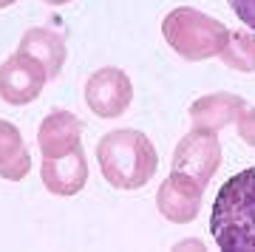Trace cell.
<instances>
[{"label": "cell", "mask_w": 255, "mask_h": 252, "mask_svg": "<svg viewBox=\"0 0 255 252\" xmlns=\"http://www.w3.org/2000/svg\"><path fill=\"white\" fill-rule=\"evenodd\" d=\"M97 162L111 187L142 190L159 170V153L142 130L119 127L111 130L97 144Z\"/></svg>", "instance_id": "7a4b0ae2"}, {"label": "cell", "mask_w": 255, "mask_h": 252, "mask_svg": "<svg viewBox=\"0 0 255 252\" xmlns=\"http://www.w3.org/2000/svg\"><path fill=\"white\" fill-rule=\"evenodd\" d=\"M162 34L179 57L190 60V63H201V60L221 54V48L230 37V28L204 11L179 6L170 14H164Z\"/></svg>", "instance_id": "3957f363"}, {"label": "cell", "mask_w": 255, "mask_h": 252, "mask_svg": "<svg viewBox=\"0 0 255 252\" xmlns=\"http://www.w3.org/2000/svg\"><path fill=\"white\" fill-rule=\"evenodd\" d=\"M227 3L233 9V14L255 31V0H227Z\"/></svg>", "instance_id": "9a60e30c"}, {"label": "cell", "mask_w": 255, "mask_h": 252, "mask_svg": "<svg viewBox=\"0 0 255 252\" xmlns=\"http://www.w3.org/2000/svg\"><path fill=\"white\" fill-rule=\"evenodd\" d=\"M219 57L233 71L255 74V34L253 31H230Z\"/></svg>", "instance_id": "4fadbf2b"}, {"label": "cell", "mask_w": 255, "mask_h": 252, "mask_svg": "<svg viewBox=\"0 0 255 252\" xmlns=\"http://www.w3.org/2000/svg\"><path fill=\"white\" fill-rule=\"evenodd\" d=\"M43 3H48V6H63V3H71V0H43Z\"/></svg>", "instance_id": "2e32d148"}, {"label": "cell", "mask_w": 255, "mask_h": 252, "mask_svg": "<svg viewBox=\"0 0 255 252\" xmlns=\"http://www.w3.org/2000/svg\"><path fill=\"white\" fill-rule=\"evenodd\" d=\"M201 198H204V187L201 184H196L187 176L170 173L162 181L159 193H156V207H159V213L167 221H173V224H190L199 216Z\"/></svg>", "instance_id": "52a82bcc"}, {"label": "cell", "mask_w": 255, "mask_h": 252, "mask_svg": "<svg viewBox=\"0 0 255 252\" xmlns=\"http://www.w3.org/2000/svg\"><path fill=\"white\" fill-rule=\"evenodd\" d=\"M80 139H82V122L71 111H51L37 130V144H40L43 159H54V156H63L74 147H80L82 144Z\"/></svg>", "instance_id": "9c48e42d"}, {"label": "cell", "mask_w": 255, "mask_h": 252, "mask_svg": "<svg viewBox=\"0 0 255 252\" xmlns=\"http://www.w3.org/2000/svg\"><path fill=\"white\" fill-rule=\"evenodd\" d=\"M20 51H26L34 60H40L43 68L48 71V80L60 77V71L65 65V54H68L65 40L57 31H51V28H28L23 34V40H20Z\"/></svg>", "instance_id": "8fae6325"}, {"label": "cell", "mask_w": 255, "mask_h": 252, "mask_svg": "<svg viewBox=\"0 0 255 252\" xmlns=\"http://www.w3.org/2000/svg\"><path fill=\"white\" fill-rule=\"evenodd\" d=\"M40 176H43V184H46L48 193H54V196H77L85 187V181H88V162H85L82 144L63 156L43 159Z\"/></svg>", "instance_id": "ba28073f"}, {"label": "cell", "mask_w": 255, "mask_h": 252, "mask_svg": "<svg viewBox=\"0 0 255 252\" xmlns=\"http://www.w3.org/2000/svg\"><path fill=\"white\" fill-rule=\"evenodd\" d=\"M85 102L100 119H117L133 102V82L122 68H97L85 82Z\"/></svg>", "instance_id": "8992f818"}, {"label": "cell", "mask_w": 255, "mask_h": 252, "mask_svg": "<svg viewBox=\"0 0 255 252\" xmlns=\"http://www.w3.org/2000/svg\"><path fill=\"white\" fill-rule=\"evenodd\" d=\"M11 3H17V0H0V9H6V6H11Z\"/></svg>", "instance_id": "e0dca14e"}, {"label": "cell", "mask_w": 255, "mask_h": 252, "mask_svg": "<svg viewBox=\"0 0 255 252\" xmlns=\"http://www.w3.org/2000/svg\"><path fill=\"white\" fill-rule=\"evenodd\" d=\"M236 122H238V136H241L250 147H255V108H244Z\"/></svg>", "instance_id": "5bb4252c"}, {"label": "cell", "mask_w": 255, "mask_h": 252, "mask_svg": "<svg viewBox=\"0 0 255 252\" xmlns=\"http://www.w3.org/2000/svg\"><path fill=\"white\" fill-rule=\"evenodd\" d=\"M31 170V156H28L23 136L11 122L0 119V179L23 181Z\"/></svg>", "instance_id": "7c38bea8"}, {"label": "cell", "mask_w": 255, "mask_h": 252, "mask_svg": "<svg viewBox=\"0 0 255 252\" xmlns=\"http://www.w3.org/2000/svg\"><path fill=\"white\" fill-rule=\"evenodd\" d=\"M219 164H221L219 136H213L210 130H196V127H193L190 133L176 144L173 170L170 173L187 176V179H193L196 184L207 187L210 179H213L216 170H219Z\"/></svg>", "instance_id": "277c9868"}, {"label": "cell", "mask_w": 255, "mask_h": 252, "mask_svg": "<svg viewBox=\"0 0 255 252\" xmlns=\"http://www.w3.org/2000/svg\"><path fill=\"white\" fill-rule=\"evenodd\" d=\"M244 108L247 102L236 94H210V97H201L190 105V119L196 130L216 133L221 127H227L230 122H236Z\"/></svg>", "instance_id": "30bf717a"}, {"label": "cell", "mask_w": 255, "mask_h": 252, "mask_svg": "<svg viewBox=\"0 0 255 252\" xmlns=\"http://www.w3.org/2000/svg\"><path fill=\"white\" fill-rule=\"evenodd\" d=\"M48 82V71L40 60L26 51H14L0 65V99L9 105H28L34 102Z\"/></svg>", "instance_id": "5b68a950"}, {"label": "cell", "mask_w": 255, "mask_h": 252, "mask_svg": "<svg viewBox=\"0 0 255 252\" xmlns=\"http://www.w3.org/2000/svg\"><path fill=\"white\" fill-rule=\"evenodd\" d=\"M210 233L224 252H255V167L224 181L210 213Z\"/></svg>", "instance_id": "6da1fadb"}]
</instances>
